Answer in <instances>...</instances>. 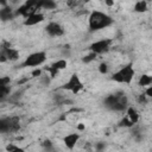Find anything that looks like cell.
Here are the masks:
<instances>
[{"mask_svg": "<svg viewBox=\"0 0 152 152\" xmlns=\"http://www.w3.org/2000/svg\"><path fill=\"white\" fill-rule=\"evenodd\" d=\"M113 23H114V20L109 14H107L102 11H96V10L90 12L89 18H88V26H89L90 32L107 28Z\"/></svg>", "mask_w": 152, "mask_h": 152, "instance_id": "obj_1", "label": "cell"}, {"mask_svg": "<svg viewBox=\"0 0 152 152\" xmlns=\"http://www.w3.org/2000/svg\"><path fill=\"white\" fill-rule=\"evenodd\" d=\"M104 103H106V107L109 108L110 110L124 112L128 107V97L125 93L116 91V93L107 96L104 100Z\"/></svg>", "mask_w": 152, "mask_h": 152, "instance_id": "obj_2", "label": "cell"}, {"mask_svg": "<svg viewBox=\"0 0 152 152\" xmlns=\"http://www.w3.org/2000/svg\"><path fill=\"white\" fill-rule=\"evenodd\" d=\"M135 76V70L133 68L132 63H128L124 66H121L119 70H116L115 72L112 74V80L116 83H125V84H129L133 78Z\"/></svg>", "mask_w": 152, "mask_h": 152, "instance_id": "obj_3", "label": "cell"}, {"mask_svg": "<svg viewBox=\"0 0 152 152\" xmlns=\"http://www.w3.org/2000/svg\"><path fill=\"white\" fill-rule=\"evenodd\" d=\"M21 127L19 116H2L0 118V134L17 133Z\"/></svg>", "mask_w": 152, "mask_h": 152, "instance_id": "obj_4", "label": "cell"}, {"mask_svg": "<svg viewBox=\"0 0 152 152\" xmlns=\"http://www.w3.org/2000/svg\"><path fill=\"white\" fill-rule=\"evenodd\" d=\"M39 10H40V1L28 0L25 1L23 5H20L18 10H15V15H21L24 19H26L30 15L39 12Z\"/></svg>", "mask_w": 152, "mask_h": 152, "instance_id": "obj_5", "label": "cell"}, {"mask_svg": "<svg viewBox=\"0 0 152 152\" xmlns=\"http://www.w3.org/2000/svg\"><path fill=\"white\" fill-rule=\"evenodd\" d=\"M46 59H48V55H46L45 51H36V52L30 53L25 58V61L21 63V66H24V68H28V66L37 68V66L42 65Z\"/></svg>", "mask_w": 152, "mask_h": 152, "instance_id": "obj_6", "label": "cell"}, {"mask_svg": "<svg viewBox=\"0 0 152 152\" xmlns=\"http://www.w3.org/2000/svg\"><path fill=\"white\" fill-rule=\"evenodd\" d=\"M83 88H84V84H83V82L81 81L80 76H78L76 72L71 74L70 77H69V80H68L63 86H61V89L68 90V91L72 93L74 95L78 94Z\"/></svg>", "mask_w": 152, "mask_h": 152, "instance_id": "obj_7", "label": "cell"}, {"mask_svg": "<svg viewBox=\"0 0 152 152\" xmlns=\"http://www.w3.org/2000/svg\"><path fill=\"white\" fill-rule=\"evenodd\" d=\"M112 44H113V39L112 38L99 39V40H96V42L90 44L89 50H90V52H94L96 56L103 55V53H107L110 50Z\"/></svg>", "mask_w": 152, "mask_h": 152, "instance_id": "obj_8", "label": "cell"}, {"mask_svg": "<svg viewBox=\"0 0 152 152\" xmlns=\"http://www.w3.org/2000/svg\"><path fill=\"white\" fill-rule=\"evenodd\" d=\"M66 61L65 59H63V58H61V59H58V61H56V62H53L51 65H49V66H46V68H44V70L46 71V72H49V76H50V78H55L58 74H59V71L61 70H63V69H65L66 68Z\"/></svg>", "mask_w": 152, "mask_h": 152, "instance_id": "obj_9", "label": "cell"}, {"mask_svg": "<svg viewBox=\"0 0 152 152\" xmlns=\"http://www.w3.org/2000/svg\"><path fill=\"white\" fill-rule=\"evenodd\" d=\"M45 31L50 37H62L64 34V27L57 21H50L45 26Z\"/></svg>", "mask_w": 152, "mask_h": 152, "instance_id": "obj_10", "label": "cell"}, {"mask_svg": "<svg viewBox=\"0 0 152 152\" xmlns=\"http://www.w3.org/2000/svg\"><path fill=\"white\" fill-rule=\"evenodd\" d=\"M80 139H81L80 133L74 132V133H69V134H66V135L63 138V142H64L65 147H66L68 150L71 151V150L75 148V146L77 145V142L80 141Z\"/></svg>", "mask_w": 152, "mask_h": 152, "instance_id": "obj_11", "label": "cell"}, {"mask_svg": "<svg viewBox=\"0 0 152 152\" xmlns=\"http://www.w3.org/2000/svg\"><path fill=\"white\" fill-rule=\"evenodd\" d=\"M44 20H45V15L43 13H40V12H37V13L30 15L28 18L24 19V25L25 26H34L37 24L43 23Z\"/></svg>", "mask_w": 152, "mask_h": 152, "instance_id": "obj_12", "label": "cell"}, {"mask_svg": "<svg viewBox=\"0 0 152 152\" xmlns=\"http://www.w3.org/2000/svg\"><path fill=\"white\" fill-rule=\"evenodd\" d=\"M15 17V11L11 7V6H4L0 8V19L2 21H7V20H11Z\"/></svg>", "mask_w": 152, "mask_h": 152, "instance_id": "obj_13", "label": "cell"}, {"mask_svg": "<svg viewBox=\"0 0 152 152\" xmlns=\"http://www.w3.org/2000/svg\"><path fill=\"white\" fill-rule=\"evenodd\" d=\"M126 114H127V115H126L127 119H128L133 125L138 124V121H139V119H140V115H139V112L137 110L135 107H133V106H128L127 109H126Z\"/></svg>", "mask_w": 152, "mask_h": 152, "instance_id": "obj_14", "label": "cell"}, {"mask_svg": "<svg viewBox=\"0 0 152 152\" xmlns=\"http://www.w3.org/2000/svg\"><path fill=\"white\" fill-rule=\"evenodd\" d=\"M134 12L137 13H144L148 10V5H147V1L145 0H140V1H137L134 4V7H133Z\"/></svg>", "mask_w": 152, "mask_h": 152, "instance_id": "obj_15", "label": "cell"}, {"mask_svg": "<svg viewBox=\"0 0 152 152\" xmlns=\"http://www.w3.org/2000/svg\"><path fill=\"white\" fill-rule=\"evenodd\" d=\"M152 83V76L151 75H147V74H142L140 77H139V81H138V84L142 88L145 87H148L151 86Z\"/></svg>", "mask_w": 152, "mask_h": 152, "instance_id": "obj_16", "label": "cell"}, {"mask_svg": "<svg viewBox=\"0 0 152 152\" xmlns=\"http://www.w3.org/2000/svg\"><path fill=\"white\" fill-rule=\"evenodd\" d=\"M56 2L51 0H43L40 1V10H53L56 7Z\"/></svg>", "mask_w": 152, "mask_h": 152, "instance_id": "obj_17", "label": "cell"}, {"mask_svg": "<svg viewBox=\"0 0 152 152\" xmlns=\"http://www.w3.org/2000/svg\"><path fill=\"white\" fill-rule=\"evenodd\" d=\"M11 94V86L8 87H0V101L5 100Z\"/></svg>", "mask_w": 152, "mask_h": 152, "instance_id": "obj_18", "label": "cell"}, {"mask_svg": "<svg viewBox=\"0 0 152 152\" xmlns=\"http://www.w3.org/2000/svg\"><path fill=\"white\" fill-rule=\"evenodd\" d=\"M96 58H97V56H96L94 52H89L88 55H86L84 57H82V62H83V63H86V64H88V63H90V62L95 61Z\"/></svg>", "mask_w": 152, "mask_h": 152, "instance_id": "obj_19", "label": "cell"}, {"mask_svg": "<svg viewBox=\"0 0 152 152\" xmlns=\"http://www.w3.org/2000/svg\"><path fill=\"white\" fill-rule=\"evenodd\" d=\"M12 82L10 76H0V87H8Z\"/></svg>", "mask_w": 152, "mask_h": 152, "instance_id": "obj_20", "label": "cell"}, {"mask_svg": "<svg viewBox=\"0 0 152 152\" xmlns=\"http://www.w3.org/2000/svg\"><path fill=\"white\" fill-rule=\"evenodd\" d=\"M108 70H109V65H108L106 62H101V63L99 64V71H100V74L104 75V74L108 72Z\"/></svg>", "mask_w": 152, "mask_h": 152, "instance_id": "obj_21", "label": "cell"}, {"mask_svg": "<svg viewBox=\"0 0 152 152\" xmlns=\"http://www.w3.org/2000/svg\"><path fill=\"white\" fill-rule=\"evenodd\" d=\"M120 126H122V127H127V128H131V127H133L134 125L127 119V116H125V118H122L121 119V121H120Z\"/></svg>", "mask_w": 152, "mask_h": 152, "instance_id": "obj_22", "label": "cell"}, {"mask_svg": "<svg viewBox=\"0 0 152 152\" xmlns=\"http://www.w3.org/2000/svg\"><path fill=\"white\" fill-rule=\"evenodd\" d=\"M147 101H148V97L144 93H141V94L138 95V102L139 103H147Z\"/></svg>", "mask_w": 152, "mask_h": 152, "instance_id": "obj_23", "label": "cell"}, {"mask_svg": "<svg viewBox=\"0 0 152 152\" xmlns=\"http://www.w3.org/2000/svg\"><path fill=\"white\" fill-rule=\"evenodd\" d=\"M144 94L150 99V97H152V86H148V87H146V89H145V91H144Z\"/></svg>", "mask_w": 152, "mask_h": 152, "instance_id": "obj_24", "label": "cell"}, {"mask_svg": "<svg viewBox=\"0 0 152 152\" xmlns=\"http://www.w3.org/2000/svg\"><path fill=\"white\" fill-rule=\"evenodd\" d=\"M31 75H32V77H38V76H40V75H42V69L36 68L34 70H32Z\"/></svg>", "mask_w": 152, "mask_h": 152, "instance_id": "obj_25", "label": "cell"}, {"mask_svg": "<svg viewBox=\"0 0 152 152\" xmlns=\"http://www.w3.org/2000/svg\"><path fill=\"white\" fill-rule=\"evenodd\" d=\"M6 152H25V150L18 146V147H15V148H14V150H12V151H6Z\"/></svg>", "mask_w": 152, "mask_h": 152, "instance_id": "obj_26", "label": "cell"}, {"mask_svg": "<svg viewBox=\"0 0 152 152\" xmlns=\"http://www.w3.org/2000/svg\"><path fill=\"white\" fill-rule=\"evenodd\" d=\"M104 5H107V6H114V1H104Z\"/></svg>", "mask_w": 152, "mask_h": 152, "instance_id": "obj_27", "label": "cell"}, {"mask_svg": "<svg viewBox=\"0 0 152 152\" xmlns=\"http://www.w3.org/2000/svg\"><path fill=\"white\" fill-rule=\"evenodd\" d=\"M86 127H84V125H77V129L78 131H83Z\"/></svg>", "mask_w": 152, "mask_h": 152, "instance_id": "obj_28", "label": "cell"}]
</instances>
